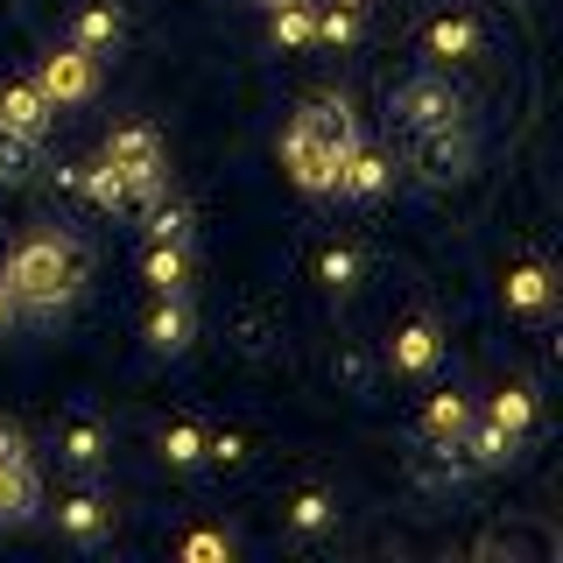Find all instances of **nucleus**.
Wrapping results in <instances>:
<instances>
[{"instance_id":"nucleus-1","label":"nucleus","mask_w":563,"mask_h":563,"mask_svg":"<svg viewBox=\"0 0 563 563\" xmlns=\"http://www.w3.org/2000/svg\"><path fill=\"white\" fill-rule=\"evenodd\" d=\"M0 289H8L29 317L70 310V303H78V289H85V246L70 240V233H29L8 254V268H0Z\"/></svg>"},{"instance_id":"nucleus-2","label":"nucleus","mask_w":563,"mask_h":563,"mask_svg":"<svg viewBox=\"0 0 563 563\" xmlns=\"http://www.w3.org/2000/svg\"><path fill=\"white\" fill-rule=\"evenodd\" d=\"M465 113H472V99L451 85V70H416V78H401L395 85V120L409 134H437V128H465Z\"/></svg>"},{"instance_id":"nucleus-3","label":"nucleus","mask_w":563,"mask_h":563,"mask_svg":"<svg viewBox=\"0 0 563 563\" xmlns=\"http://www.w3.org/2000/svg\"><path fill=\"white\" fill-rule=\"evenodd\" d=\"M106 163L128 176V205L163 198L169 163H163V134H155L148 120H128V128H113V134H106Z\"/></svg>"},{"instance_id":"nucleus-4","label":"nucleus","mask_w":563,"mask_h":563,"mask_svg":"<svg viewBox=\"0 0 563 563\" xmlns=\"http://www.w3.org/2000/svg\"><path fill=\"white\" fill-rule=\"evenodd\" d=\"M289 148H317V155H331V163H345L352 148H360V120H352V106L345 99H310L303 113L289 120Z\"/></svg>"},{"instance_id":"nucleus-5","label":"nucleus","mask_w":563,"mask_h":563,"mask_svg":"<svg viewBox=\"0 0 563 563\" xmlns=\"http://www.w3.org/2000/svg\"><path fill=\"white\" fill-rule=\"evenodd\" d=\"M35 85H43L49 106H85L99 92V57L70 43V49H57V57H43V78H35Z\"/></svg>"},{"instance_id":"nucleus-6","label":"nucleus","mask_w":563,"mask_h":563,"mask_svg":"<svg viewBox=\"0 0 563 563\" xmlns=\"http://www.w3.org/2000/svg\"><path fill=\"white\" fill-rule=\"evenodd\" d=\"M486 49V35H479V14H437L430 29H422V57H430L437 70H457V64H472Z\"/></svg>"},{"instance_id":"nucleus-7","label":"nucleus","mask_w":563,"mask_h":563,"mask_svg":"<svg viewBox=\"0 0 563 563\" xmlns=\"http://www.w3.org/2000/svg\"><path fill=\"white\" fill-rule=\"evenodd\" d=\"M437 360H444V331H437L430 317H416V324H401L395 339H387V366H395L401 380L437 374Z\"/></svg>"},{"instance_id":"nucleus-8","label":"nucleus","mask_w":563,"mask_h":563,"mask_svg":"<svg viewBox=\"0 0 563 563\" xmlns=\"http://www.w3.org/2000/svg\"><path fill=\"white\" fill-rule=\"evenodd\" d=\"M416 163L430 184H457L472 176V134L465 128H437V134H416Z\"/></svg>"},{"instance_id":"nucleus-9","label":"nucleus","mask_w":563,"mask_h":563,"mask_svg":"<svg viewBox=\"0 0 563 563\" xmlns=\"http://www.w3.org/2000/svg\"><path fill=\"white\" fill-rule=\"evenodd\" d=\"M141 339H148V352L176 360V352H190V339H198V317H190L184 296H155V310H148V324H141Z\"/></svg>"},{"instance_id":"nucleus-10","label":"nucleus","mask_w":563,"mask_h":563,"mask_svg":"<svg viewBox=\"0 0 563 563\" xmlns=\"http://www.w3.org/2000/svg\"><path fill=\"white\" fill-rule=\"evenodd\" d=\"M49 113H57V106L43 99V85H8V92H0V134L43 141L49 134Z\"/></svg>"},{"instance_id":"nucleus-11","label":"nucleus","mask_w":563,"mask_h":563,"mask_svg":"<svg viewBox=\"0 0 563 563\" xmlns=\"http://www.w3.org/2000/svg\"><path fill=\"white\" fill-rule=\"evenodd\" d=\"M500 296H507V310H515V317H550V303H556V275L542 268V261H521V268H507Z\"/></svg>"},{"instance_id":"nucleus-12","label":"nucleus","mask_w":563,"mask_h":563,"mask_svg":"<svg viewBox=\"0 0 563 563\" xmlns=\"http://www.w3.org/2000/svg\"><path fill=\"white\" fill-rule=\"evenodd\" d=\"M457 444H465L472 472H500V465H515V457H521V437H515V430H500V422H493V416H486V422L472 416Z\"/></svg>"},{"instance_id":"nucleus-13","label":"nucleus","mask_w":563,"mask_h":563,"mask_svg":"<svg viewBox=\"0 0 563 563\" xmlns=\"http://www.w3.org/2000/svg\"><path fill=\"white\" fill-rule=\"evenodd\" d=\"M141 282H148L155 296H184L190 289V246L184 240H148V254H141Z\"/></svg>"},{"instance_id":"nucleus-14","label":"nucleus","mask_w":563,"mask_h":563,"mask_svg":"<svg viewBox=\"0 0 563 563\" xmlns=\"http://www.w3.org/2000/svg\"><path fill=\"white\" fill-rule=\"evenodd\" d=\"M387 184H395V163H387L380 148H352L339 163V184L331 190H339V198H380Z\"/></svg>"},{"instance_id":"nucleus-15","label":"nucleus","mask_w":563,"mask_h":563,"mask_svg":"<svg viewBox=\"0 0 563 563\" xmlns=\"http://www.w3.org/2000/svg\"><path fill=\"white\" fill-rule=\"evenodd\" d=\"M465 422H472V401L451 387V395H430V401H422L416 437H422V444H457V437H465Z\"/></svg>"},{"instance_id":"nucleus-16","label":"nucleus","mask_w":563,"mask_h":563,"mask_svg":"<svg viewBox=\"0 0 563 563\" xmlns=\"http://www.w3.org/2000/svg\"><path fill=\"white\" fill-rule=\"evenodd\" d=\"M120 35H128V14H120L113 0H92V8H78V22H70V43L92 49V57H106Z\"/></svg>"},{"instance_id":"nucleus-17","label":"nucleus","mask_w":563,"mask_h":563,"mask_svg":"<svg viewBox=\"0 0 563 563\" xmlns=\"http://www.w3.org/2000/svg\"><path fill=\"white\" fill-rule=\"evenodd\" d=\"M57 528L70 542H99L106 528H113V507H106L99 493H70V500H57Z\"/></svg>"},{"instance_id":"nucleus-18","label":"nucleus","mask_w":563,"mask_h":563,"mask_svg":"<svg viewBox=\"0 0 563 563\" xmlns=\"http://www.w3.org/2000/svg\"><path fill=\"white\" fill-rule=\"evenodd\" d=\"M268 43L275 49H310L317 43V8L310 0H282V8H268Z\"/></svg>"},{"instance_id":"nucleus-19","label":"nucleus","mask_w":563,"mask_h":563,"mask_svg":"<svg viewBox=\"0 0 563 563\" xmlns=\"http://www.w3.org/2000/svg\"><path fill=\"white\" fill-rule=\"evenodd\" d=\"M35 515V465L29 457H0V521Z\"/></svg>"},{"instance_id":"nucleus-20","label":"nucleus","mask_w":563,"mask_h":563,"mask_svg":"<svg viewBox=\"0 0 563 563\" xmlns=\"http://www.w3.org/2000/svg\"><path fill=\"white\" fill-rule=\"evenodd\" d=\"M70 190H78L85 205H99V211H120V205H128V176L106 163V155H99V163H78V184H70Z\"/></svg>"},{"instance_id":"nucleus-21","label":"nucleus","mask_w":563,"mask_h":563,"mask_svg":"<svg viewBox=\"0 0 563 563\" xmlns=\"http://www.w3.org/2000/svg\"><path fill=\"white\" fill-rule=\"evenodd\" d=\"M360 35H366V0H331V8H317V43L352 49Z\"/></svg>"},{"instance_id":"nucleus-22","label":"nucleus","mask_w":563,"mask_h":563,"mask_svg":"<svg viewBox=\"0 0 563 563\" xmlns=\"http://www.w3.org/2000/svg\"><path fill=\"white\" fill-rule=\"evenodd\" d=\"M360 275H366V254H360V246L331 240L324 254H317V282H324L331 296H352V289H360Z\"/></svg>"},{"instance_id":"nucleus-23","label":"nucleus","mask_w":563,"mask_h":563,"mask_svg":"<svg viewBox=\"0 0 563 563\" xmlns=\"http://www.w3.org/2000/svg\"><path fill=\"white\" fill-rule=\"evenodd\" d=\"M155 451H163V465L190 472V465H205V430H198V422H163V437H155Z\"/></svg>"},{"instance_id":"nucleus-24","label":"nucleus","mask_w":563,"mask_h":563,"mask_svg":"<svg viewBox=\"0 0 563 563\" xmlns=\"http://www.w3.org/2000/svg\"><path fill=\"white\" fill-rule=\"evenodd\" d=\"M493 422H500V430H515V437H528L536 430V387L528 380H515V387H500V395H493V409H486Z\"/></svg>"},{"instance_id":"nucleus-25","label":"nucleus","mask_w":563,"mask_h":563,"mask_svg":"<svg viewBox=\"0 0 563 563\" xmlns=\"http://www.w3.org/2000/svg\"><path fill=\"white\" fill-rule=\"evenodd\" d=\"M331 521H339V500H331L324 486H303V493L289 500V528H296V536H324Z\"/></svg>"},{"instance_id":"nucleus-26","label":"nucleus","mask_w":563,"mask_h":563,"mask_svg":"<svg viewBox=\"0 0 563 563\" xmlns=\"http://www.w3.org/2000/svg\"><path fill=\"white\" fill-rule=\"evenodd\" d=\"M64 465H78V472H92L99 465V457H106V430H99V422H70V430H64Z\"/></svg>"},{"instance_id":"nucleus-27","label":"nucleus","mask_w":563,"mask_h":563,"mask_svg":"<svg viewBox=\"0 0 563 563\" xmlns=\"http://www.w3.org/2000/svg\"><path fill=\"white\" fill-rule=\"evenodd\" d=\"M190 205H176V198H148V240H184L190 246Z\"/></svg>"},{"instance_id":"nucleus-28","label":"nucleus","mask_w":563,"mask_h":563,"mask_svg":"<svg viewBox=\"0 0 563 563\" xmlns=\"http://www.w3.org/2000/svg\"><path fill=\"white\" fill-rule=\"evenodd\" d=\"M184 563H233V536H219V528H190V536H184Z\"/></svg>"},{"instance_id":"nucleus-29","label":"nucleus","mask_w":563,"mask_h":563,"mask_svg":"<svg viewBox=\"0 0 563 563\" xmlns=\"http://www.w3.org/2000/svg\"><path fill=\"white\" fill-rule=\"evenodd\" d=\"M29 169H35V141L0 134V184H29Z\"/></svg>"},{"instance_id":"nucleus-30","label":"nucleus","mask_w":563,"mask_h":563,"mask_svg":"<svg viewBox=\"0 0 563 563\" xmlns=\"http://www.w3.org/2000/svg\"><path fill=\"white\" fill-rule=\"evenodd\" d=\"M205 457H211V465H225V472H240L246 465V437L240 430H205Z\"/></svg>"},{"instance_id":"nucleus-31","label":"nucleus","mask_w":563,"mask_h":563,"mask_svg":"<svg viewBox=\"0 0 563 563\" xmlns=\"http://www.w3.org/2000/svg\"><path fill=\"white\" fill-rule=\"evenodd\" d=\"M0 457H29V437L14 422H0Z\"/></svg>"},{"instance_id":"nucleus-32","label":"nucleus","mask_w":563,"mask_h":563,"mask_svg":"<svg viewBox=\"0 0 563 563\" xmlns=\"http://www.w3.org/2000/svg\"><path fill=\"white\" fill-rule=\"evenodd\" d=\"M339 374H345V387H366V360H360V352H345Z\"/></svg>"},{"instance_id":"nucleus-33","label":"nucleus","mask_w":563,"mask_h":563,"mask_svg":"<svg viewBox=\"0 0 563 563\" xmlns=\"http://www.w3.org/2000/svg\"><path fill=\"white\" fill-rule=\"evenodd\" d=\"M14 317H22V303H14V296H8V289H0V331H8V324H14Z\"/></svg>"},{"instance_id":"nucleus-34","label":"nucleus","mask_w":563,"mask_h":563,"mask_svg":"<svg viewBox=\"0 0 563 563\" xmlns=\"http://www.w3.org/2000/svg\"><path fill=\"white\" fill-rule=\"evenodd\" d=\"M254 8H282V0H254Z\"/></svg>"}]
</instances>
